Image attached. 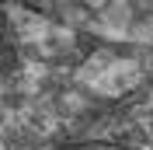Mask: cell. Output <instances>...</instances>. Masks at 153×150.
Returning a JSON list of instances; mask_svg holds the SVG:
<instances>
[{
	"label": "cell",
	"instance_id": "cell-2",
	"mask_svg": "<svg viewBox=\"0 0 153 150\" xmlns=\"http://www.w3.org/2000/svg\"><path fill=\"white\" fill-rule=\"evenodd\" d=\"M66 150H125V147H111V143H80V147H66Z\"/></svg>",
	"mask_w": 153,
	"mask_h": 150
},
{
	"label": "cell",
	"instance_id": "cell-1",
	"mask_svg": "<svg viewBox=\"0 0 153 150\" xmlns=\"http://www.w3.org/2000/svg\"><path fill=\"white\" fill-rule=\"evenodd\" d=\"M10 63H14V35L7 28V18L0 14V74L10 70Z\"/></svg>",
	"mask_w": 153,
	"mask_h": 150
}]
</instances>
